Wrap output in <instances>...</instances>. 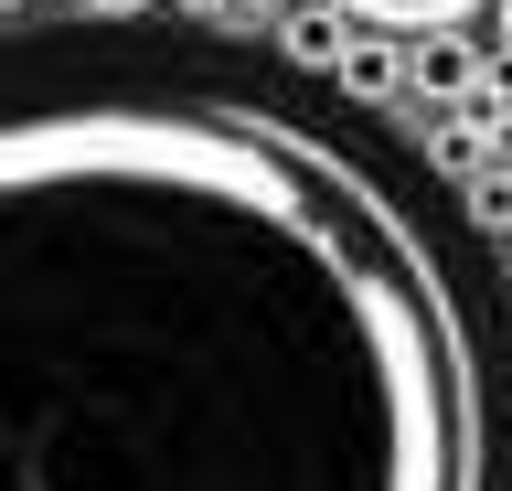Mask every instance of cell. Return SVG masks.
Segmentation results:
<instances>
[{
	"mask_svg": "<svg viewBox=\"0 0 512 491\" xmlns=\"http://www.w3.org/2000/svg\"><path fill=\"white\" fill-rule=\"evenodd\" d=\"M0 491H491V374L363 150L203 75L0 118Z\"/></svg>",
	"mask_w": 512,
	"mask_h": 491,
	"instance_id": "cell-1",
	"label": "cell"
},
{
	"mask_svg": "<svg viewBox=\"0 0 512 491\" xmlns=\"http://www.w3.org/2000/svg\"><path fill=\"white\" fill-rule=\"evenodd\" d=\"M331 86H342L352 107H395V97H406V86H416V33H374V22H363Z\"/></svg>",
	"mask_w": 512,
	"mask_h": 491,
	"instance_id": "cell-2",
	"label": "cell"
},
{
	"mask_svg": "<svg viewBox=\"0 0 512 491\" xmlns=\"http://www.w3.org/2000/svg\"><path fill=\"white\" fill-rule=\"evenodd\" d=\"M352 33H363V22H352L342 0H310V11H288V22H278V54H288L299 75H342Z\"/></svg>",
	"mask_w": 512,
	"mask_h": 491,
	"instance_id": "cell-3",
	"label": "cell"
},
{
	"mask_svg": "<svg viewBox=\"0 0 512 491\" xmlns=\"http://www.w3.org/2000/svg\"><path fill=\"white\" fill-rule=\"evenodd\" d=\"M480 86V54H470V33L459 22H438V33H416V97H470Z\"/></svg>",
	"mask_w": 512,
	"mask_h": 491,
	"instance_id": "cell-4",
	"label": "cell"
},
{
	"mask_svg": "<svg viewBox=\"0 0 512 491\" xmlns=\"http://www.w3.org/2000/svg\"><path fill=\"white\" fill-rule=\"evenodd\" d=\"M352 22H374V33H438V22H470L480 0H342Z\"/></svg>",
	"mask_w": 512,
	"mask_h": 491,
	"instance_id": "cell-5",
	"label": "cell"
},
{
	"mask_svg": "<svg viewBox=\"0 0 512 491\" xmlns=\"http://www.w3.org/2000/svg\"><path fill=\"white\" fill-rule=\"evenodd\" d=\"M480 150H491V129H480V118H448V129L427 139V161H438V171H470Z\"/></svg>",
	"mask_w": 512,
	"mask_h": 491,
	"instance_id": "cell-6",
	"label": "cell"
},
{
	"mask_svg": "<svg viewBox=\"0 0 512 491\" xmlns=\"http://www.w3.org/2000/svg\"><path fill=\"white\" fill-rule=\"evenodd\" d=\"M171 11H192V22H235V0H171Z\"/></svg>",
	"mask_w": 512,
	"mask_h": 491,
	"instance_id": "cell-7",
	"label": "cell"
},
{
	"mask_svg": "<svg viewBox=\"0 0 512 491\" xmlns=\"http://www.w3.org/2000/svg\"><path fill=\"white\" fill-rule=\"evenodd\" d=\"M502 54H512V0H502Z\"/></svg>",
	"mask_w": 512,
	"mask_h": 491,
	"instance_id": "cell-8",
	"label": "cell"
},
{
	"mask_svg": "<svg viewBox=\"0 0 512 491\" xmlns=\"http://www.w3.org/2000/svg\"><path fill=\"white\" fill-rule=\"evenodd\" d=\"M502 278H512V235H502Z\"/></svg>",
	"mask_w": 512,
	"mask_h": 491,
	"instance_id": "cell-9",
	"label": "cell"
}]
</instances>
